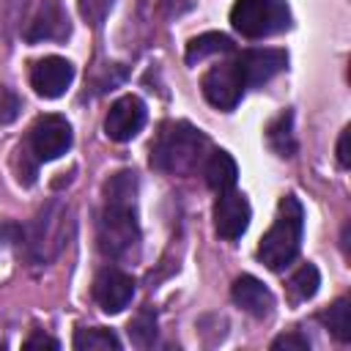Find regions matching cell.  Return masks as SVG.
<instances>
[{
    "mask_svg": "<svg viewBox=\"0 0 351 351\" xmlns=\"http://www.w3.org/2000/svg\"><path fill=\"white\" fill-rule=\"evenodd\" d=\"M233 49V41L225 36V33H200L195 36L189 44H186V63H200L206 60L208 55H219V52H230Z\"/></svg>",
    "mask_w": 351,
    "mask_h": 351,
    "instance_id": "2e32d148",
    "label": "cell"
},
{
    "mask_svg": "<svg viewBox=\"0 0 351 351\" xmlns=\"http://www.w3.org/2000/svg\"><path fill=\"white\" fill-rule=\"evenodd\" d=\"M203 176H206V184L219 195V192H228L236 186L239 167L228 151H214L203 165Z\"/></svg>",
    "mask_w": 351,
    "mask_h": 351,
    "instance_id": "9a60e30c",
    "label": "cell"
},
{
    "mask_svg": "<svg viewBox=\"0 0 351 351\" xmlns=\"http://www.w3.org/2000/svg\"><path fill=\"white\" fill-rule=\"evenodd\" d=\"M288 63V55L282 49H247L236 58V66L244 77L247 88L269 82L274 74H280Z\"/></svg>",
    "mask_w": 351,
    "mask_h": 351,
    "instance_id": "7c38bea8",
    "label": "cell"
},
{
    "mask_svg": "<svg viewBox=\"0 0 351 351\" xmlns=\"http://www.w3.org/2000/svg\"><path fill=\"white\" fill-rule=\"evenodd\" d=\"M271 348L274 351H307L310 348V340L304 337V335H299V332H288V335H280V337H274L271 340Z\"/></svg>",
    "mask_w": 351,
    "mask_h": 351,
    "instance_id": "cb8c5ba5",
    "label": "cell"
},
{
    "mask_svg": "<svg viewBox=\"0 0 351 351\" xmlns=\"http://www.w3.org/2000/svg\"><path fill=\"white\" fill-rule=\"evenodd\" d=\"M60 228H63V211L60 214H52V208L41 211L36 217V222L30 225V252L38 258V261H49L58 250H60Z\"/></svg>",
    "mask_w": 351,
    "mask_h": 351,
    "instance_id": "5bb4252c",
    "label": "cell"
},
{
    "mask_svg": "<svg viewBox=\"0 0 351 351\" xmlns=\"http://www.w3.org/2000/svg\"><path fill=\"white\" fill-rule=\"evenodd\" d=\"M318 285H321L318 269L313 263H302L288 280V296H291V302H307L318 293Z\"/></svg>",
    "mask_w": 351,
    "mask_h": 351,
    "instance_id": "ac0fdd59",
    "label": "cell"
},
{
    "mask_svg": "<svg viewBox=\"0 0 351 351\" xmlns=\"http://www.w3.org/2000/svg\"><path fill=\"white\" fill-rule=\"evenodd\" d=\"M77 8H80V16L90 25V27H99L110 8H112V0H77Z\"/></svg>",
    "mask_w": 351,
    "mask_h": 351,
    "instance_id": "7402d4cb",
    "label": "cell"
},
{
    "mask_svg": "<svg viewBox=\"0 0 351 351\" xmlns=\"http://www.w3.org/2000/svg\"><path fill=\"white\" fill-rule=\"evenodd\" d=\"M0 346H3V343H0Z\"/></svg>",
    "mask_w": 351,
    "mask_h": 351,
    "instance_id": "4316f807",
    "label": "cell"
},
{
    "mask_svg": "<svg viewBox=\"0 0 351 351\" xmlns=\"http://www.w3.org/2000/svg\"><path fill=\"white\" fill-rule=\"evenodd\" d=\"M250 214H252L250 203H247V197L241 192H233V189L219 192V197L214 203V228H217V233L222 239L236 241L247 230Z\"/></svg>",
    "mask_w": 351,
    "mask_h": 351,
    "instance_id": "30bf717a",
    "label": "cell"
},
{
    "mask_svg": "<svg viewBox=\"0 0 351 351\" xmlns=\"http://www.w3.org/2000/svg\"><path fill=\"white\" fill-rule=\"evenodd\" d=\"M321 321H324V326L340 343H348L351 340V302L348 299H337L329 310L321 313Z\"/></svg>",
    "mask_w": 351,
    "mask_h": 351,
    "instance_id": "ffe728a7",
    "label": "cell"
},
{
    "mask_svg": "<svg viewBox=\"0 0 351 351\" xmlns=\"http://www.w3.org/2000/svg\"><path fill=\"white\" fill-rule=\"evenodd\" d=\"M302 230H304L302 203L293 195H285L277 203V217H274L271 228L263 233V239L258 244L261 263L271 271H280L288 263H293V258L299 255V247H302Z\"/></svg>",
    "mask_w": 351,
    "mask_h": 351,
    "instance_id": "3957f363",
    "label": "cell"
},
{
    "mask_svg": "<svg viewBox=\"0 0 351 351\" xmlns=\"http://www.w3.org/2000/svg\"><path fill=\"white\" fill-rule=\"evenodd\" d=\"M230 296H233V302H236L244 313H250V315H255V318H269L271 310H274V296H271V291H269L258 277H252V274L236 277L233 285H230Z\"/></svg>",
    "mask_w": 351,
    "mask_h": 351,
    "instance_id": "4fadbf2b",
    "label": "cell"
},
{
    "mask_svg": "<svg viewBox=\"0 0 351 351\" xmlns=\"http://www.w3.org/2000/svg\"><path fill=\"white\" fill-rule=\"evenodd\" d=\"M19 112H22V99L11 88L0 85V126L14 123L19 118Z\"/></svg>",
    "mask_w": 351,
    "mask_h": 351,
    "instance_id": "603a6c76",
    "label": "cell"
},
{
    "mask_svg": "<svg viewBox=\"0 0 351 351\" xmlns=\"http://www.w3.org/2000/svg\"><path fill=\"white\" fill-rule=\"evenodd\" d=\"M337 162L340 167H348L351 165V154H348V129H343L340 140H337Z\"/></svg>",
    "mask_w": 351,
    "mask_h": 351,
    "instance_id": "484cf974",
    "label": "cell"
},
{
    "mask_svg": "<svg viewBox=\"0 0 351 351\" xmlns=\"http://www.w3.org/2000/svg\"><path fill=\"white\" fill-rule=\"evenodd\" d=\"M74 80V66L66 60V58H58V55H49V58H41L33 63L30 69V85L38 96L44 99H58L66 93V88L71 85Z\"/></svg>",
    "mask_w": 351,
    "mask_h": 351,
    "instance_id": "9c48e42d",
    "label": "cell"
},
{
    "mask_svg": "<svg viewBox=\"0 0 351 351\" xmlns=\"http://www.w3.org/2000/svg\"><path fill=\"white\" fill-rule=\"evenodd\" d=\"M74 348L77 351H118L121 340L115 332L104 329V326H93V329H77L74 335Z\"/></svg>",
    "mask_w": 351,
    "mask_h": 351,
    "instance_id": "d6986e66",
    "label": "cell"
},
{
    "mask_svg": "<svg viewBox=\"0 0 351 351\" xmlns=\"http://www.w3.org/2000/svg\"><path fill=\"white\" fill-rule=\"evenodd\" d=\"M132 296H134L132 274H126V271H121L115 266H107V269H101L96 274V280H93V299H96V304L104 313H110V315L121 313L123 307H129Z\"/></svg>",
    "mask_w": 351,
    "mask_h": 351,
    "instance_id": "52a82bcc",
    "label": "cell"
},
{
    "mask_svg": "<svg viewBox=\"0 0 351 351\" xmlns=\"http://www.w3.org/2000/svg\"><path fill=\"white\" fill-rule=\"evenodd\" d=\"M22 346H25L27 351H30V348H52V351H55V348H60V343H58L55 337H49V335H41V332L30 335V337H27Z\"/></svg>",
    "mask_w": 351,
    "mask_h": 351,
    "instance_id": "d4e9b609",
    "label": "cell"
},
{
    "mask_svg": "<svg viewBox=\"0 0 351 351\" xmlns=\"http://www.w3.org/2000/svg\"><path fill=\"white\" fill-rule=\"evenodd\" d=\"M230 25L244 38H263L285 30L291 25V11L285 0H236L230 8Z\"/></svg>",
    "mask_w": 351,
    "mask_h": 351,
    "instance_id": "277c9868",
    "label": "cell"
},
{
    "mask_svg": "<svg viewBox=\"0 0 351 351\" xmlns=\"http://www.w3.org/2000/svg\"><path fill=\"white\" fill-rule=\"evenodd\" d=\"M71 148V126L63 115H41L27 132V143L19 151L22 159H30V165L52 162L63 156Z\"/></svg>",
    "mask_w": 351,
    "mask_h": 351,
    "instance_id": "5b68a950",
    "label": "cell"
},
{
    "mask_svg": "<svg viewBox=\"0 0 351 351\" xmlns=\"http://www.w3.org/2000/svg\"><path fill=\"white\" fill-rule=\"evenodd\" d=\"M208 148V137L186 121H170L159 129L151 143V165L165 173H189L195 170Z\"/></svg>",
    "mask_w": 351,
    "mask_h": 351,
    "instance_id": "7a4b0ae2",
    "label": "cell"
},
{
    "mask_svg": "<svg viewBox=\"0 0 351 351\" xmlns=\"http://www.w3.org/2000/svg\"><path fill=\"white\" fill-rule=\"evenodd\" d=\"M69 16L60 5V0H41L33 19L27 22L25 41L38 44V41H63L69 36Z\"/></svg>",
    "mask_w": 351,
    "mask_h": 351,
    "instance_id": "8fae6325",
    "label": "cell"
},
{
    "mask_svg": "<svg viewBox=\"0 0 351 351\" xmlns=\"http://www.w3.org/2000/svg\"><path fill=\"white\" fill-rule=\"evenodd\" d=\"M134 195H137V178L129 170L115 173L104 186V208L99 214V250L110 258H126L137 241V214H134Z\"/></svg>",
    "mask_w": 351,
    "mask_h": 351,
    "instance_id": "6da1fadb",
    "label": "cell"
},
{
    "mask_svg": "<svg viewBox=\"0 0 351 351\" xmlns=\"http://www.w3.org/2000/svg\"><path fill=\"white\" fill-rule=\"evenodd\" d=\"M266 140H269V145L274 148V154H280V156H293V151H296V140H293V115H291V112L277 115V118L269 123V129H266Z\"/></svg>",
    "mask_w": 351,
    "mask_h": 351,
    "instance_id": "e0dca14e",
    "label": "cell"
},
{
    "mask_svg": "<svg viewBox=\"0 0 351 351\" xmlns=\"http://www.w3.org/2000/svg\"><path fill=\"white\" fill-rule=\"evenodd\" d=\"M129 337L137 346H148L156 337V318L151 315V310H143L132 324H129Z\"/></svg>",
    "mask_w": 351,
    "mask_h": 351,
    "instance_id": "44dd1931",
    "label": "cell"
},
{
    "mask_svg": "<svg viewBox=\"0 0 351 351\" xmlns=\"http://www.w3.org/2000/svg\"><path fill=\"white\" fill-rule=\"evenodd\" d=\"M143 126H145V104L132 93L121 96L104 118V134L115 143H126L137 137Z\"/></svg>",
    "mask_w": 351,
    "mask_h": 351,
    "instance_id": "ba28073f",
    "label": "cell"
},
{
    "mask_svg": "<svg viewBox=\"0 0 351 351\" xmlns=\"http://www.w3.org/2000/svg\"><path fill=\"white\" fill-rule=\"evenodd\" d=\"M200 88H203V96L208 104H214L217 110H233L241 101L247 85H244V77H241L236 60H228V63L211 66L203 74Z\"/></svg>",
    "mask_w": 351,
    "mask_h": 351,
    "instance_id": "8992f818",
    "label": "cell"
}]
</instances>
